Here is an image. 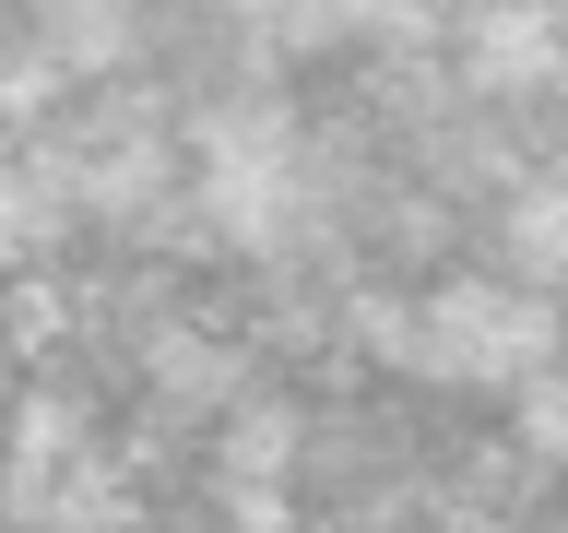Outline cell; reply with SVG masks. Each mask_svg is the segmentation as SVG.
Masks as SVG:
<instances>
[{
	"label": "cell",
	"mask_w": 568,
	"mask_h": 533,
	"mask_svg": "<svg viewBox=\"0 0 568 533\" xmlns=\"http://www.w3.org/2000/svg\"><path fill=\"white\" fill-rule=\"evenodd\" d=\"M545 296H509V284H450V296H426L415 320V355L438 380H521L532 355H545Z\"/></svg>",
	"instance_id": "6da1fadb"
},
{
	"label": "cell",
	"mask_w": 568,
	"mask_h": 533,
	"mask_svg": "<svg viewBox=\"0 0 568 533\" xmlns=\"http://www.w3.org/2000/svg\"><path fill=\"white\" fill-rule=\"evenodd\" d=\"M521 426H532V451L568 462V368H545V380L521 391Z\"/></svg>",
	"instance_id": "3957f363"
},
{
	"label": "cell",
	"mask_w": 568,
	"mask_h": 533,
	"mask_svg": "<svg viewBox=\"0 0 568 533\" xmlns=\"http://www.w3.org/2000/svg\"><path fill=\"white\" fill-rule=\"evenodd\" d=\"M48 36H60V60H119L131 0H48Z\"/></svg>",
	"instance_id": "7a4b0ae2"
}]
</instances>
